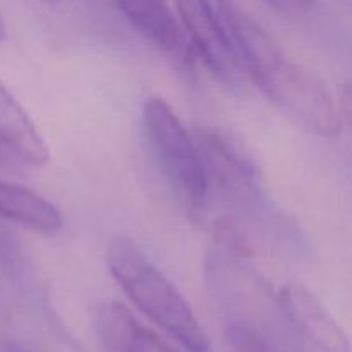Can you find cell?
<instances>
[{"instance_id":"cell-1","label":"cell","mask_w":352,"mask_h":352,"mask_svg":"<svg viewBox=\"0 0 352 352\" xmlns=\"http://www.w3.org/2000/svg\"><path fill=\"white\" fill-rule=\"evenodd\" d=\"M243 71L272 102L323 138L339 136L342 117L325 82L284 48L232 0H215Z\"/></svg>"},{"instance_id":"cell-2","label":"cell","mask_w":352,"mask_h":352,"mask_svg":"<svg viewBox=\"0 0 352 352\" xmlns=\"http://www.w3.org/2000/svg\"><path fill=\"white\" fill-rule=\"evenodd\" d=\"M107 267L131 302L189 352H208L210 339L179 289L127 237L107 248Z\"/></svg>"},{"instance_id":"cell-3","label":"cell","mask_w":352,"mask_h":352,"mask_svg":"<svg viewBox=\"0 0 352 352\" xmlns=\"http://www.w3.org/2000/svg\"><path fill=\"white\" fill-rule=\"evenodd\" d=\"M141 131L158 172L175 198L191 219L203 220L208 212V179L195 134L160 96H150L143 103Z\"/></svg>"},{"instance_id":"cell-4","label":"cell","mask_w":352,"mask_h":352,"mask_svg":"<svg viewBox=\"0 0 352 352\" xmlns=\"http://www.w3.org/2000/svg\"><path fill=\"white\" fill-rule=\"evenodd\" d=\"M192 134L205 162L208 208L217 199L229 213L220 222L234 227L244 217L261 215L267 208V195L260 172L246 151L229 134L215 127H198Z\"/></svg>"},{"instance_id":"cell-5","label":"cell","mask_w":352,"mask_h":352,"mask_svg":"<svg viewBox=\"0 0 352 352\" xmlns=\"http://www.w3.org/2000/svg\"><path fill=\"white\" fill-rule=\"evenodd\" d=\"M175 14L189 47L205 67L227 86H237L244 71L223 17L213 0H175Z\"/></svg>"},{"instance_id":"cell-6","label":"cell","mask_w":352,"mask_h":352,"mask_svg":"<svg viewBox=\"0 0 352 352\" xmlns=\"http://www.w3.org/2000/svg\"><path fill=\"white\" fill-rule=\"evenodd\" d=\"M277 305L292 329L322 352H352V344L342 327L306 285H282Z\"/></svg>"},{"instance_id":"cell-7","label":"cell","mask_w":352,"mask_h":352,"mask_svg":"<svg viewBox=\"0 0 352 352\" xmlns=\"http://www.w3.org/2000/svg\"><path fill=\"white\" fill-rule=\"evenodd\" d=\"M95 330L105 352H179L116 301L100 306Z\"/></svg>"},{"instance_id":"cell-8","label":"cell","mask_w":352,"mask_h":352,"mask_svg":"<svg viewBox=\"0 0 352 352\" xmlns=\"http://www.w3.org/2000/svg\"><path fill=\"white\" fill-rule=\"evenodd\" d=\"M120 14L155 47L186 57V36L168 0H110Z\"/></svg>"},{"instance_id":"cell-9","label":"cell","mask_w":352,"mask_h":352,"mask_svg":"<svg viewBox=\"0 0 352 352\" xmlns=\"http://www.w3.org/2000/svg\"><path fill=\"white\" fill-rule=\"evenodd\" d=\"M0 144L19 164L40 167L50 158L47 143L26 110L0 81Z\"/></svg>"},{"instance_id":"cell-10","label":"cell","mask_w":352,"mask_h":352,"mask_svg":"<svg viewBox=\"0 0 352 352\" xmlns=\"http://www.w3.org/2000/svg\"><path fill=\"white\" fill-rule=\"evenodd\" d=\"M0 219L45 236H55L64 227L62 213L54 203L3 177H0Z\"/></svg>"},{"instance_id":"cell-11","label":"cell","mask_w":352,"mask_h":352,"mask_svg":"<svg viewBox=\"0 0 352 352\" xmlns=\"http://www.w3.org/2000/svg\"><path fill=\"white\" fill-rule=\"evenodd\" d=\"M31 278L28 254L19 237L0 223V282L6 285H21Z\"/></svg>"},{"instance_id":"cell-12","label":"cell","mask_w":352,"mask_h":352,"mask_svg":"<svg viewBox=\"0 0 352 352\" xmlns=\"http://www.w3.org/2000/svg\"><path fill=\"white\" fill-rule=\"evenodd\" d=\"M226 340L232 352H280L260 330L239 320L227 325Z\"/></svg>"},{"instance_id":"cell-13","label":"cell","mask_w":352,"mask_h":352,"mask_svg":"<svg viewBox=\"0 0 352 352\" xmlns=\"http://www.w3.org/2000/svg\"><path fill=\"white\" fill-rule=\"evenodd\" d=\"M267 2L282 14H289V16L308 12L309 7L313 6V0H267Z\"/></svg>"},{"instance_id":"cell-14","label":"cell","mask_w":352,"mask_h":352,"mask_svg":"<svg viewBox=\"0 0 352 352\" xmlns=\"http://www.w3.org/2000/svg\"><path fill=\"white\" fill-rule=\"evenodd\" d=\"M19 165V162L6 150V148L0 144V167L2 168H16Z\"/></svg>"},{"instance_id":"cell-15","label":"cell","mask_w":352,"mask_h":352,"mask_svg":"<svg viewBox=\"0 0 352 352\" xmlns=\"http://www.w3.org/2000/svg\"><path fill=\"white\" fill-rule=\"evenodd\" d=\"M6 352H30V351L24 349V347L21 346H16V344H9V346L6 347Z\"/></svg>"},{"instance_id":"cell-16","label":"cell","mask_w":352,"mask_h":352,"mask_svg":"<svg viewBox=\"0 0 352 352\" xmlns=\"http://www.w3.org/2000/svg\"><path fill=\"white\" fill-rule=\"evenodd\" d=\"M337 2H339L342 7H346V9L352 14V0H337Z\"/></svg>"},{"instance_id":"cell-17","label":"cell","mask_w":352,"mask_h":352,"mask_svg":"<svg viewBox=\"0 0 352 352\" xmlns=\"http://www.w3.org/2000/svg\"><path fill=\"white\" fill-rule=\"evenodd\" d=\"M6 40V26H3V21H2V16H0V43Z\"/></svg>"},{"instance_id":"cell-18","label":"cell","mask_w":352,"mask_h":352,"mask_svg":"<svg viewBox=\"0 0 352 352\" xmlns=\"http://www.w3.org/2000/svg\"><path fill=\"white\" fill-rule=\"evenodd\" d=\"M41 2H45V3H55V2H58V0H41Z\"/></svg>"}]
</instances>
